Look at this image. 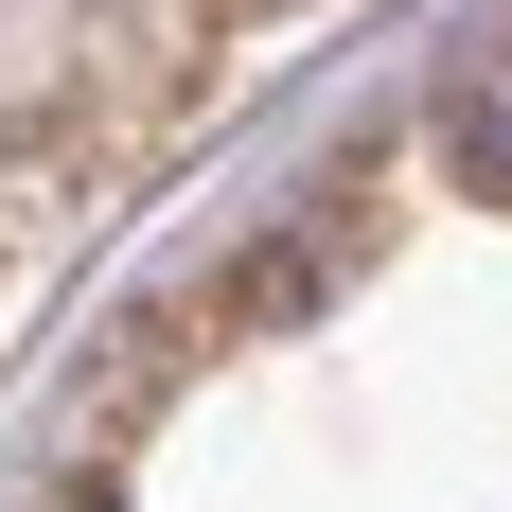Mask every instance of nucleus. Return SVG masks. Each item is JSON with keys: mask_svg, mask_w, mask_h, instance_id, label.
I'll return each mask as SVG.
<instances>
[{"mask_svg": "<svg viewBox=\"0 0 512 512\" xmlns=\"http://www.w3.org/2000/svg\"><path fill=\"white\" fill-rule=\"evenodd\" d=\"M53 512H106V477H71V495H53Z\"/></svg>", "mask_w": 512, "mask_h": 512, "instance_id": "nucleus-1", "label": "nucleus"}]
</instances>
